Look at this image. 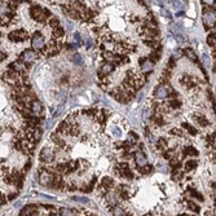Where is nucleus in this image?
<instances>
[{
    "mask_svg": "<svg viewBox=\"0 0 216 216\" xmlns=\"http://www.w3.org/2000/svg\"><path fill=\"white\" fill-rule=\"evenodd\" d=\"M31 44H32V48H34V49L40 50V49L44 48L46 40H44V38L40 35V34H36V35H34V38H32V40H31Z\"/></svg>",
    "mask_w": 216,
    "mask_h": 216,
    "instance_id": "nucleus-1",
    "label": "nucleus"
},
{
    "mask_svg": "<svg viewBox=\"0 0 216 216\" xmlns=\"http://www.w3.org/2000/svg\"><path fill=\"white\" fill-rule=\"evenodd\" d=\"M55 158V154H53V150L50 148H44L40 153V159L43 162H52Z\"/></svg>",
    "mask_w": 216,
    "mask_h": 216,
    "instance_id": "nucleus-2",
    "label": "nucleus"
},
{
    "mask_svg": "<svg viewBox=\"0 0 216 216\" xmlns=\"http://www.w3.org/2000/svg\"><path fill=\"white\" fill-rule=\"evenodd\" d=\"M170 94V89L166 87V85H159V87L154 91V96L157 98H166Z\"/></svg>",
    "mask_w": 216,
    "mask_h": 216,
    "instance_id": "nucleus-3",
    "label": "nucleus"
},
{
    "mask_svg": "<svg viewBox=\"0 0 216 216\" xmlns=\"http://www.w3.org/2000/svg\"><path fill=\"white\" fill-rule=\"evenodd\" d=\"M52 180H53V176H52L50 174H48L47 171H43L40 176H39V183L41 185H49L52 183Z\"/></svg>",
    "mask_w": 216,
    "mask_h": 216,
    "instance_id": "nucleus-4",
    "label": "nucleus"
},
{
    "mask_svg": "<svg viewBox=\"0 0 216 216\" xmlns=\"http://www.w3.org/2000/svg\"><path fill=\"white\" fill-rule=\"evenodd\" d=\"M135 161H136V165L139 166V167H146V165H148V159H146V157L142 154V153H136L135 155Z\"/></svg>",
    "mask_w": 216,
    "mask_h": 216,
    "instance_id": "nucleus-5",
    "label": "nucleus"
},
{
    "mask_svg": "<svg viewBox=\"0 0 216 216\" xmlns=\"http://www.w3.org/2000/svg\"><path fill=\"white\" fill-rule=\"evenodd\" d=\"M203 22L206 23L207 27H210V26H214V25H215V13H212V12L204 13V16H203Z\"/></svg>",
    "mask_w": 216,
    "mask_h": 216,
    "instance_id": "nucleus-6",
    "label": "nucleus"
},
{
    "mask_svg": "<svg viewBox=\"0 0 216 216\" xmlns=\"http://www.w3.org/2000/svg\"><path fill=\"white\" fill-rule=\"evenodd\" d=\"M22 58H23V61H25V62L31 64V62L35 61L36 55L34 53L32 50H25V52H23V55H22Z\"/></svg>",
    "mask_w": 216,
    "mask_h": 216,
    "instance_id": "nucleus-7",
    "label": "nucleus"
},
{
    "mask_svg": "<svg viewBox=\"0 0 216 216\" xmlns=\"http://www.w3.org/2000/svg\"><path fill=\"white\" fill-rule=\"evenodd\" d=\"M153 67H154V65H153V62L150 61V60H142V61H141V71L144 74L151 71Z\"/></svg>",
    "mask_w": 216,
    "mask_h": 216,
    "instance_id": "nucleus-8",
    "label": "nucleus"
},
{
    "mask_svg": "<svg viewBox=\"0 0 216 216\" xmlns=\"http://www.w3.org/2000/svg\"><path fill=\"white\" fill-rule=\"evenodd\" d=\"M31 111H32V114H41V111H43V106H41V103L35 101V102H32L31 103Z\"/></svg>",
    "mask_w": 216,
    "mask_h": 216,
    "instance_id": "nucleus-9",
    "label": "nucleus"
},
{
    "mask_svg": "<svg viewBox=\"0 0 216 216\" xmlns=\"http://www.w3.org/2000/svg\"><path fill=\"white\" fill-rule=\"evenodd\" d=\"M113 70H114V65L106 64V65H103V66L100 69V73H101L102 75H108V74H110Z\"/></svg>",
    "mask_w": 216,
    "mask_h": 216,
    "instance_id": "nucleus-10",
    "label": "nucleus"
},
{
    "mask_svg": "<svg viewBox=\"0 0 216 216\" xmlns=\"http://www.w3.org/2000/svg\"><path fill=\"white\" fill-rule=\"evenodd\" d=\"M41 9L40 8H34L32 9V16L35 20H39V21H43V16H41Z\"/></svg>",
    "mask_w": 216,
    "mask_h": 216,
    "instance_id": "nucleus-11",
    "label": "nucleus"
},
{
    "mask_svg": "<svg viewBox=\"0 0 216 216\" xmlns=\"http://www.w3.org/2000/svg\"><path fill=\"white\" fill-rule=\"evenodd\" d=\"M31 212H35V207H34V206H29V207H26V209L22 211L21 216H26V215L29 216Z\"/></svg>",
    "mask_w": 216,
    "mask_h": 216,
    "instance_id": "nucleus-12",
    "label": "nucleus"
},
{
    "mask_svg": "<svg viewBox=\"0 0 216 216\" xmlns=\"http://www.w3.org/2000/svg\"><path fill=\"white\" fill-rule=\"evenodd\" d=\"M113 214H114V216H124V210L122 209V207L115 206L114 210H113Z\"/></svg>",
    "mask_w": 216,
    "mask_h": 216,
    "instance_id": "nucleus-13",
    "label": "nucleus"
},
{
    "mask_svg": "<svg viewBox=\"0 0 216 216\" xmlns=\"http://www.w3.org/2000/svg\"><path fill=\"white\" fill-rule=\"evenodd\" d=\"M61 216H74V214H73V210H70V209H61Z\"/></svg>",
    "mask_w": 216,
    "mask_h": 216,
    "instance_id": "nucleus-14",
    "label": "nucleus"
},
{
    "mask_svg": "<svg viewBox=\"0 0 216 216\" xmlns=\"http://www.w3.org/2000/svg\"><path fill=\"white\" fill-rule=\"evenodd\" d=\"M202 60H203V62H204V66H206V67H210V66H211V61H210L209 56H207L206 53L202 55Z\"/></svg>",
    "mask_w": 216,
    "mask_h": 216,
    "instance_id": "nucleus-15",
    "label": "nucleus"
},
{
    "mask_svg": "<svg viewBox=\"0 0 216 216\" xmlns=\"http://www.w3.org/2000/svg\"><path fill=\"white\" fill-rule=\"evenodd\" d=\"M111 132H113V135H114L115 137H122V131H120L119 128H117V127H113V128H111Z\"/></svg>",
    "mask_w": 216,
    "mask_h": 216,
    "instance_id": "nucleus-16",
    "label": "nucleus"
},
{
    "mask_svg": "<svg viewBox=\"0 0 216 216\" xmlns=\"http://www.w3.org/2000/svg\"><path fill=\"white\" fill-rule=\"evenodd\" d=\"M74 62L78 64V65H82L83 64V57L80 55H75L74 56Z\"/></svg>",
    "mask_w": 216,
    "mask_h": 216,
    "instance_id": "nucleus-17",
    "label": "nucleus"
},
{
    "mask_svg": "<svg viewBox=\"0 0 216 216\" xmlns=\"http://www.w3.org/2000/svg\"><path fill=\"white\" fill-rule=\"evenodd\" d=\"M185 53L188 55V57H189V58L195 60V55H194V52H193L192 49H189V48H188V49H185Z\"/></svg>",
    "mask_w": 216,
    "mask_h": 216,
    "instance_id": "nucleus-18",
    "label": "nucleus"
},
{
    "mask_svg": "<svg viewBox=\"0 0 216 216\" xmlns=\"http://www.w3.org/2000/svg\"><path fill=\"white\" fill-rule=\"evenodd\" d=\"M207 41H209V46H214L215 44V35H214V34H211V35L209 36Z\"/></svg>",
    "mask_w": 216,
    "mask_h": 216,
    "instance_id": "nucleus-19",
    "label": "nucleus"
},
{
    "mask_svg": "<svg viewBox=\"0 0 216 216\" xmlns=\"http://www.w3.org/2000/svg\"><path fill=\"white\" fill-rule=\"evenodd\" d=\"M74 199L78 201V202H82V203H87V202H88V201H87V198H84V197H75Z\"/></svg>",
    "mask_w": 216,
    "mask_h": 216,
    "instance_id": "nucleus-20",
    "label": "nucleus"
},
{
    "mask_svg": "<svg viewBox=\"0 0 216 216\" xmlns=\"http://www.w3.org/2000/svg\"><path fill=\"white\" fill-rule=\"evenodd\" d=\"M195 166H197V162H193V161L186 163V168L188 170H192V167H195Z\"/></svg>",
    "mask_w": 216,
    "mask_h": 216,
    "instance_id": "nucleus-21",
    "label": "nucleus"
},
{
    "mask_svg": "<svg viewBox=\"0 0 216 216\" xmlns=\"http://www.w3.org/2000/svg\"><path fill=\"white\" fill-rule=\"evenodd\" d=\"M174 7L176 8V9H180V8L184 7V3H181V2H174Z\"/></svg>",
    "mask_w": 216,
    "mask_h": 216,
    "instance_id": "nucleus-22",
    "label": "nucleus"
},
{
    "mask_svg": "<svg viewBox=\"0 0 216 216\" xmlns=\"http://www.w3.org/2000/svg\"><path fill=\"white\" fill-rule=\"evenodd\" d=\"M149 117H150V110L146 109V110H145V118H149Z\"/></svg>",
    "mask_w": 216,
    "mask_h": 216,
    "instance_id": "nucleus-23",
    "label": "nucleus"
},
{
    "mask_svg": "<svg viewBox=\"0 0 216 216\" xmlns=\"http://www.w3.org/2000/svg\"><path fill=\"white\" fill-rule=\"evenodd\" d=\"M66 29H67V30H73V25H71L70 22H69V23L66 25Z\"/></svg>",
    "mask_w": 216,
    "mask_h": 216,
    "instance_id": "nucleus-24",
    "label": "nucleus"
},
{
    "mask_svg": "<svg viewBox=\"0 0 216 216\" xmlns=\"http://www.w3.org/2000/svg\"><path fill=\"white\" fill-rule=\"evenodd\" d=\"M162 14H163V16H166V17H168V16H170V14H168V12H167L166 9H162Z\"/></svg>",
    "mask_w": 216,
    "mask_h": 216,
    "instance_id": "nucleus-25",
    "label": "nucleus"
},
{
    "mask_svg": "<svg viewBox=\"0 0 216 216\" xmlns=\"http://www.w3.org/2000/svg\"><path fill=\"white\" fill-rule=\"evenodd\" d=\"M179 56H180V50H176L175 52V58H179Z\"/></svg>",
    "mask_w": 216,
    "mask_h": 216,
    "instance_id": "nucleus-26",
    "label": "nucleus"
},
{
    "mask_svg": "<svg viewBox=\"0 0 216 216\" xmlns=\"http://www.w3.org/2000/svg\"><path fill=\"white\" fill-rule=\"evenodd\" d=\"M50 25H52V26H57V20H53Z\"/></svg>",
    "mask_w": 216,
    "mask_h": 216,
    "instance_id": "nucleus-27",
    "label": "nucleus"
},
{
    "mask_svg": "<svg viewBox=\"0 0 216 216\" xmlns=\"http://www.w3.org/2000/svg\"><path fill=\"white\" fill-rule=\"evenodd\" d=\"M52 216H58V215H52Z\"/></svg>",
    "mask_w": 216,
    "mask_h": 216,
    "instance_id": "nucleus-28",
    "label": "nucleus"
}]
</instances>
